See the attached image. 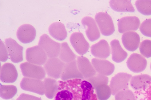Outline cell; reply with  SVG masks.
Returning a JSON list of instances; mask_svg holds the SVG:
<instances>
[{
  "instance_id": "obj_1",
  "label": "cell",
  "mask_w": 151,
  "mask_h": 100,
  "mask_svg": "<svg viewBox=\"0 0 151 100\" xmlns=\"http://www.w3.org/2000/svg\"><path fill=\"white\" fill-rule=\"evenodd\" d=\"M39 46L44 50L49 58H56L59 56L61 44L53 40L47 35L44 34L40 37Z\"/></svg>"
},
{
  "instance_id": "obj_2",
  "label": "cell",
  "mask_w": 151,
  "mask_h": 100,
  "mask_svg": "<svg viewBox=\"0 0 151 100\" xmlns=\"http://www.w3.org/2000/svg\"><path fill=\"white\" fill-rule=\"evenodd\" d=\"M20 67L23 75L25 77L42 80L45 77V71L40 66L25 62L22 64Z\"/></svg>"
},
{
  "instance_id": "obj_3",
  "label": "cell",
  "mask_w": 151,
  "mask_h": 100,
  "mask_svg": "<svg viewBox=\"0 0 151 100\" xmlns=\"http://www.w3.org/2000/svg\"><path fill=\"white\" fill-rule=\"evenodd\" d=\"M95 19L102 35L109 36L114 33L115 30L114 23L108 14L99 13L96 15Z\"/></svg>"
},
{
  "instance_id": "obj_4",
  "label": "cell",
  "mask_w": 151,
  "mask_h": 100,
  "mask_svg": "<svg viewBox=\"0 0 151 100\" xmlns=\"http://www.w3.org/2000/svg\"><path fill=\"white\" fill-rule=\"evenodd\" d=\"M132 76L125 73H120L111 79L110 85L112 94L115 95L120 91L128 89L129 83Z\"/></svg>"
},
{
  "instance_id": "obj_5",
  "label": "cell",
  "mask_w": 151,
  "mask_h": 100,
  "mask_svg": "<svg viewBox=\"0 0 151 100\" xmlns=\"http://www.w3.org/2000/svg\"><path fill=\"white\" fill-rule=\"evenodd\" d=\"M65 64L58 58L48 59L44 65V68L48 76L55 79L61 76Z\"/></svg>"
},
{
  "instance_id": "obj_6",
  "label": "cell",
  "mask_w": 151,
  "mask_h": 100,
  "mask_svg": "<svg viewBox=\"0 0 151 100\" xmlns=\"http://www.w3.org/2000/svg\"><path fill=\"white\" fill-rule=\"evenodd\" d=\"M27 61L31 64L42 66L47 60V56L44 50L40 46H36L27 49L26 52Z\"/></svg>"
},
{
  "instance_id": "obj_7",
  "label": "cell",
  "mask_w": 151,
  "mask_h": 100,
  "mask_svg": "<svg viewBox=\"0 0 151 100\" xmlns=\"http://www.w3.org/2000/svg\"><path fill=\"white\" fill-rule=\"evenodd\" d=\"M5 43L11 61L18 63L23 60V47L11 38L6 39Z\"/></svg>"
},
{
  "instance_id": "obj_8",
  "label": "cell",
  "mask_w": 151,
  "mask_h": 100,
  "mask_svg": "<svg viewBox=\"0 0 151 100\" xmlns=\"http://www.w3.org/2000/svg\"><path fill=\"white\" fill-rule=\"evenodd\" d=\"M20 86L22 89L25 91L41 95L45 94L44 81L41 80L24 77L21 82Z\"/></svg>"
},
{
  "instance_id": "obj_9",
  "label": "cell",
  "mask_w": 151,
  "mask_h": 100,
  "mask_svg": "<svg viewBox=\"0 0 151 100\" xmlns=\"http://www.w3.org/2000/svg\"><path fill=\"white\" fill-rule=\"evenodd\" d=\"M70 41L75 51L81 55L86 54L89 50V44L81 33L73 34L70 37Z\"/></svg>"
},
{
  "instance_id": "obj_10",
  "label": "cell",
  "mask_w": 151,
  "mask_h": 100,
  "mask_svg": "<svg viewBox=\"0 0 151 100\" xmlns=\"http://www.w3.org/2000/svg\"><path fill=\"white\" fill-rule=\"evenodd\" d=\"M82 23L86 30L87 36L90 41L94 42L100 38V32L94 19L90 17H85L82 19Z\"/></svg>"
},
{
  "instance_id": "obj_11",
  "label": "cell",
  "mask_w": 151,
  "mask_h": 100,
  "mask_svg": "<svg viewBox=\"0 0 151 100\" xmlns=\"http://www.w3.org/2000/svg\"><path fill=\"white\" fill-rule=\"evenodd\" d=\"M36 36L35 28L32 25L25 24L20 26L17 32V36L20 41L27 44L32 42L35 39Z\"/></svg>"
},
{
  "instance_id": "obj_12",
  "label": "cell",
  "mask_w": 151,
  "mask_h": 100,
  "mask_svg": "<svg viewBox=\"0 0 151 100\" xmlns=\"http://www.w3.org/2000/svg\"><path fill=\"white\" fill-rule=\"evenodd\" d=\"M127 65L129 69L134 73L142 72L147 66L146 59L141 55L134 53L132 54L128 59Z\"/></svg>"
},
{
  "instance_id": "obj_13",
  "label": "cell",
  "mask_w": 151,
  "mask_h": 100,
  "mask_svg": "<svg viewBox=\"0 0 151 100\" xmlns=\"http://www.w3.org/2000/svg\"><path fill=\"white\" fill-rule=\"evenodd\" d=\"M140 25L139 19L136 16H127L121 19L118 25L119 32L121 34L130 31H137Z\"/></svg>"
},
{
  "instance_id": "obj_14",
  "label": "cell",
  "mask_w": 151,
  "mask_h": 100,
  "mask_svg": "<svg viewBox=\"0 0 151 100\" xmlns=\"http://www.w3.org/2000/svg\"><path fill=\"white\" fill-rule=\"evenodd\" d=\"M60 78L63 81L73 79L84 78L79 70L76 60L65 64Z\"/></svg>"
},
{
  "instance_id": "obj_15",
  "label": "cell",
  "mask_w": 151,
  "mask_h": 100,
  "mask_svg": "<svg viewBox=\"0 0 151 100\" xmlns=\"http://www.w3.org/2000/svg\"><path fill=\"white\" fill-rule=\"evenodd\" d=\"M92 63L96 72L99 74L109 76L114 71V65L107 60L93 58L92 60Z\"/></svg>"
},
{
  "instance_id": "obj_16",
  "label": "cell",
  "mask_w": 151,
  "mask_h": 100,
  "mask_svg": "<svg viewBox=\"0 0 151 100\" xmlns=\"http://www.w3.org/2000/svg\"><path fill=\"white\" fill-rule=\"evenodd\" d=\"M18 77L17 71L13 64L6 63L1 69V80L5 83H13L17 80Z\"/></svg>"
},
{
  "instance_id": "obj_17",
  "label": "cell",
  "mask_w": 151,
  "mask_h": 100,
  "mask_svg": "<svg viewBox=\"0 0 151 100\" xmlns=\"http://www.w3.org/2000/svg\"><path fill=\"white\" fill-rule=\"evenodd\" d=\"M122 39L124 47L129 51H134L139 46L140 37L135 32L129 31L124 33L122 36Z\"/></svg>"
},
{
  "instance_id": "obj_18",
  "label": "cell",
  "mask_w": 151,
  "mask_h": 100,
  "mask_svg": "<svg viewBox=\"0 0 151 100\" xmlns=\"http://www.w3.org/2000/svg\"><path fill=\"white\" fill-rule=\"evenodd\" d=\"M77 63L79 70L84 78L88 79L96 74L97 72L92 64L87 58L78 56Z\"/></svg>"
},
{
  "instance_id": "obj_19",
  "label": "cell",
  "mask_w": 151,
  "mask_h": 100,
  "mask_svg": "<svg viewBox=\"0 0 151 100\" xmlns=\"http://www.w3.org/2000/svg\"><path fill=\"white\" fill-rule=\"evenodd\" d=\"M91 53L95 57L101 59H106L110 55L109 45L105 40H102L93 45L91 48Z\"/></svg>"
},
{
  "instance_id": "obj_20",
  "label": "cell",
  "mask_w": 151,
  "mask_h": 100,
  "mask_svg": "<svg viewBox=\"0 0 151 100\" xmlns=\"http://www.w3.org/2000/svg\"><path fill=\"white\" fill-rule=\"evenodd\" d=\"M50 35L55 39L63 41L67 36V33L64 25L60 22H56L52 24L49 28Z\"/></svg>"
},
{
  "instance_id": "obj_21",
  "label": "cell",
  "mask_w": 151,
  "mask_h": 100,
  "mask_svg": "<svg viewBox=\"0 0 151 100\" xmlns=\"http://www.w3.org/2000/svg\"><path fill=\"white\" fill-rule=\"evenodd\" d=\"M112 59L114 62L119 63L123 61L127 57L128 54L121 47L119 41L114 40L111 42Z\"/></svg>"
},
{
  "instance_id": "obj_22",
  "label": "cell",
  "mask_w": 151,
  "mask_h": 100,
  "mask_svg": "<svg viewBox=\"0 0 151 100\" xmlns=\"http://www.w3.org/2000/svg\"><path fill=\"white\" fill-rule=\"evenodd\" d=\"M131 87L135 90L146 88L151 83V76L142 74L133 76L131 79Z\"/></svg>"
},
{
  "instance_id": "obj_23",
  "label": "cell",
  "mask_w": 151,
  "mask_h": 100,
  "mask_svg": "<svg viewBox=\"0 0 151 100\" xmlns=\"http://www.w3.org/2000/svg\"><path fill=\"white\" fill-rule=\"evenodd\" d=\"M110 5L113 10L118 12L133 13L135 11L131 2L127 0H111Z\"/></svg>"
},
{
  "instance_id": "obj_24",
  "label": "cell",
  "mask_w": 151,
  "mask_h": 100,
  "mask_svg": "<svg viewBox=\"0 0 151 100\" xmlns=\"http://www.w3.org/2000/svg\"><path fill=\"white\" fill-rule=\"evenodd\" d=\"M73 93L69 90L66 81H58V89L53 100H72Z\"/></svg>"
},
{
  "instance_id": "obj_25",
  "label": "cell",
  "mask_w": 151,
  "mask_h": 100,
  "mask_svg": "<svg viewBox=\"0 0 151 100\" xmlns=\"http://www.w3.org/2000/svg\"><path fill=\"white\" fill-rule=\"evenodd\" d=\"M43 81L46 96L48 99H53L58 90V81L51 78H45Z\"/></svg>"
},
{
  "instance_id": "obj_26",
  "label": "cell",
  "mask_w": 151,
  "mask_h": 100,
  "mask_svg": "<svg viewBox=\"0 0 151 100\" xmlns=\"http://www.w3.org/2000/svg\"><path fill=\"white\" fill-rule=\"evenodd\" d=\"M59 57L63 62L67 63L76 60V56L73 52L68 43L64 42L61 44Z\"/></svg>"
},
{
  "instance_id": "obj_27",
  "label": "cell",
  "mask_w": 151,
  "mask_h": 100,
  "mask_svg": "<svg viewBox=\"0 0 151 100\" xmlns=\"http://www.w3.org/2000/svg\"><path fill=\"white\" fill-rule=\"evenodd\" d=\"M17 89L14 85H1L0 87V95L2 98L9 99L13 98L17 94Z\"/></svg>"
},
{
  "instance_id": "obj_28",
  "label": "cell",
  "mask_w": 151,
  "mask_h": 100,
  "mask_svg": "<svg viewBox=\"0 0 151 100\" xmlns=\"http://www.w3.org/2000/svg\"><path fill=\"white\" fill-rule=\"evenodd\" d=\"M97 97L99 100H107L112 94L111 89L108 84H102L95 89Z\"/></svg>"
},
{
  "instance_id": "obj_29",
  "label": "cell",
  "mask_w": 151,
  "mask_h": 100,
  "mask_svg": "<svg viewBox=\"0 0 151 100\" xmlns=\"http://www.w3.org/2000/svg\"><path fill=\"white\" fill-rule=\"evenodd\" d=\"M138 11L145 16L151 15V0H139L135 2Z\"/></svg>"
},
{
  "instance_id": "obj_30",
  "label": "cell",
  "mask_w": 151,
  "mask_h": 100,
  "mask_svg": "<svg viewBox=\"0 0 151 100\" xmlns=\"http://www.w3.org/2000/svg\"><path fill=\"white\" fill-rule=\"evenodd\" d=\"M86 79L92 85L95 89L100 85L108 84L109 81L108 77L99 74H96L94 76Z\"/></svg>"
},
{
  "instance_id": "obj_31",
  "label": "cell",
  "mask_w": 151,
  "mask_h": 100,
  "mask_svg": "<svg viewBox=\"0 0 151 100\" xmlns=\"http://www.w3.org/2000/svg\"><path fill=\"white\" fill-rule=\"evenodd\" d=\"M81 87L83 91L82 100H90L92 90L93 88L92 85L88 81H83Z\"/></svg>"
},
{
  "instance_id": "obj_32",
  "label": "cell",
  "mask_w": 151,
  "mask_h": 100,
  "mask_svg": "<svg viewBox=\"0 0 151 100\" xmlns=\"http://www.w3.org/2000/svg\"><path fill=\"white\" fill-rule=\"evenodd\" d=\"M139 51L141 54L146 58L151 57V41L146 40L140 44Z\"/></svg>"
},
{
  "instance_id": "obj_33",
  "label": "cell",
  "mask_w": 151,
  "mask_h": 100,
  "mask_svg": "<svg viewBox=\"0 0 151 100\" xmlns=\"http://www.w3.org/2000/svg\"><path fill=\"white\" fill-rule=\"evenodd\" d=\"M116 100H136L133 93L128 89L121 91L115 95Z\"/></svg>"
},
{
  "instance_id": "obj_34",
  "label": "cell",
  "mask_w": 151,
  "mask_h": 100,
  "mask_svg": "<svg viewBox=\"0 0 151 100\" xmlns=\"http://www.w3.org/2000/svg\"><path fill=\"white\" fill-rule=\"evenodd\" d=\"M139 30L143 35L151 38V19L145 21L141 24Z\"/></svg>"
},
{
  "instance_id": "obj_35",
  "label": "cell",
  "mask_w": 151,
  "mask_h": 100,
  "mask_svg": "<svg viewBox=\"0 0 151 100\" xmlns=\"http://www.w3.org/2000/svg\"><path fill=\"white\" fill-rule=\"evenodd\" d=\"M6 47L4 43L1 41V61L5 62L9 59L8 52Z\"/></svg>"
},
{
  "instance_id": "obj_36",
  "label": "cell",
  "mask_w": 151,
  "mask_h": 100,
  "mask_svg": "<svg viewBox=\"0 0 151 100\" xmlns=\"http://www.w3.org/2000/svg\"><path fill=\"white\" fill-rule=\"evenodd\" d=\"M16 100H42L41 98L23 93Z\"/></svg>"
},
{
  "instance_id": "obj_37",
  "label": "cell",
  "mask_w": 151,
  "mask_h": 100,
  "mask_svg": "<svg viewBox=\"0 0 151 100\" xmlns=\"http://www.w3.org/2000/svg\"><path fill=\"white\" fill-rule=\"evenodd\" d=\"M150 88L148 91V100H151V86H150Z\"/></svg>"
},
{
  "instance_id": "obj_38",
  "label": "cell",
  "mask_w": 151,
  "mask_h": 100,
  "mask_svg": "<svg viewBox=\"0 0 151 100\" xmlns=\"http://www.w3.org/2000/svg\"><path fill=\"white\" fill-rule=\"evenodd\" d=\"M150 69H151V65H150Z\"/></svg>"
}]
</instances>
